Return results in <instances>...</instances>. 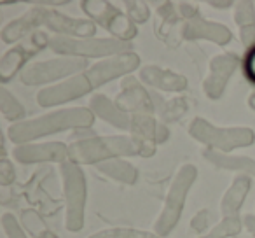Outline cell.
Here are the masks:
<instances>
[{
    "label": "cell",
    "instance_id": "6da1fadb",
    "mask_svg": "<svg viewBox=\"0 0 255 238\" xmlns=\"http://www.w3.org/2000/svg\"><path fill=\"white\" fill-rule=\"evenodd\" d=\"M53 32L58 37H74V39H89L95 37L96 25L91 19L72 18L56 9L46 5H32L21 16L11 19L0 30V39L4 44L21 42L23 39L35 32Z\"/></svg>",
    "mask_w": 255,
    "mask_h": 238
},
{
    "label": "cell",
    "instance_id": "7a4b0ae2",
    "mask_svg": "<svg viewBox=\"0 0 255 238\" xmlns=\"http://www.w3.org/2000/svg\"><path fill=\"white\" fill-rule=\"evenodd\" d=\"M95 119V114L88 107H65L11 125L7 130V137L14 146H21V144L37 142L39 139L54 133L89 130Z\"/></svg>",
    "mask_w": 255,
    "mask_h": 238
},
{
    "label": "cell",
    "instance_id": "3957f363",
    "mask_svg": "<svg viewBox=\"0 0 255 238\" xmlns=\"http://www.w3.org/2000/svg\"><path fill=\"white\" fill-rule=\"evenodd\" d=\"M140 156V147L126 135H95L68 144V160L77 165H98L117 158Z\"/></svg>",
    "mask_w": 255,
    "mask_h": 238
},
{
    "label": "cell",
    "instance_id": "277c9868",
    "mask_svg": "<svg viewBox=\"0 0 255 238\" xmlns=\"http://www.w3.org/2000/svg\"><path fill=\"white\" fill-rule=\"evenodd\" d=\"M189 135L210 151L231 154L255 142V132L248 126H215L205 117H194L189 123Z\"/></svg>",
    "mask_w": 255,
    "mask_h": 238
},
{
    "label": "cell",
    "instance_id": "5b68a950",
    "mask_svg": "<svg viewBox=\"0 0 255 238\" xmlns=\"http://www.w3.org/2000/svg\"><path fill=\"white\" fill-rule=\"evenodd\" d=\"M196 179H198V168L191 163L182 165L177 170V174L173 175V181H171L166 196H164L163 209L154 223V233L157 237H168L180 223L185 200H187V195L194 186Z\"/></svg>",
    "mask_w": 255,
    "mask_h": 238
},
{
    "label": "cell",
    "instance_id": "8992f818",
    "mask_svg": "<svg viewBox=\"0 0 255 238\" xmlns=\"http://www.w3.org/2000/svg\"><path fill=\"white\" fill-rule=\"evenodd\" d=\"M65 196V228L77 233L86 224V203H88V181L81 165L70 160L60 165Z\"/></svg>",
    "mask_w": 255,
    "mask_h": 238
},
{
    "label": "cell",
    "instance_id": "52a82bcc",
    "mask_svg": "<svg viewBox=\"0 0 255 238\" xmlns=\"http://www.w3.org/2000/svg\"><path fill=\"white\" fill-rule=\"evenodd\" d=\"M49 49L54 51L58 56H72V58H103L117 56V54L133 51L131 42L112 39V37H89V39H74V37H58L51 39Z\"/></svg>",
    "mask_w": 255,
    "mask_h": 238
},
{
    "label": "cell",
    "instance_id": "ba28073f",
    "mask_svg": "<svg viewBox=\"0 0 255 238\" xmlns=\"http://www.w3.org/2000/svg\"><path fill=\"white\" fill-rule=\"evenodd\" d=\"M79 5L88 19L109 32L112 39L131 42L138 33V26L129 19V16L107 0H82Z\"/></svg>",
    "mask_w": 255,
    "mask_h": 238
},
{
    "label": "cell",
    "instance_id": "9c48e42d",
    "mask_svg": "<svg viewBox=\"0 0 255 238\" xmlns=\"http://www.w3.org/2000/svg\"><path fill=\"white\" fill-rule=\"evenodd\" d=\"M91 65L88 60L72 56H56L51 60L30 63L19 74V81L25 86H40V84H56L60 79H70L77 74L86 72ZM61 82V81H60Z\"/></svg>",
    "mask_w": 255,
    "mask_h": 238
},
{
    "label": "cell",
    "instance_id": "30bf717a",
    "mask_svg": "<svg viewBox=\"0 0 255 238\" xmlns=\"http://www.w3.org/2000/svg\"><path fill=\"white\" fill-rule=\"evenodd\" d=\"M177 9L182 18V39L208 40L217 46H227L233 40V32L222 23L206 19L199 12L198 5L191 4V2H177Z\"/></svg>",
    "mask_w": 255,
    "mask_h": 238
},
{
    "label": "cell",
    "instance_id": "8fae6325",
    "mask_svg": "<svg viewBox=\"0 0 255 238\" xmlns=\"http://www.w3.org/2000/svg\"><path fill=\"white\" fill-rule=\"evenodd\" d=\"M51 39L53 37L47 32H35L33 35L23 39L21 42L14 44L11 49H7L2 58H0V81L9 82L11 79H14L16 75H19L26 67H28V61L33 56L44 51L46 47H49Z\"/></svg>",
    "mask_w": 255,
    "mask_h": 238
},
{
    "label": "cell",
    "instance_id": "7c38bea8",
    "mask_svg": "<svg viewBox=\"0 0 255 238\" xmlns=\"http://www.w3.org/2000/svg\"><path fill=\"white\" fill-rule=\"evenodd\" d=\"M116 103L123 112L129 116H138V114L156 116L164 105L163 98L149 91L145 84L135 75H126L121 79V93L116 96Z\"/></svg>",
    "mask_w": 255,
    "mask_h": 238
},
{
    "label": "cell",
    "instance_id": "4fadbf2b",
    "mask_svg": "<svg viewBox=\"0 0 255 238\" xmlns=\"http://www.w3.org/2000/svg\"><path fill=\"white\" fill-rule=\"evenodd\" d=\"M140 56L133 51L129 53L117 54V56L103 58V60L93 63L91 67L86 70V77L89 79L93 89H98L105 86L107 82L114 81V79H124L126 75H131L135 70H140Z\"/></svg>",
    "mask_w": 255,
    "mask_h": 238
},
{
    "label": "cell",
    "instance_id": "5bb4252c",
    "mask_svg": "<svg viewBox=\"0 0 255 238\" xmlns=\"http://www.w3.org/2000/svg\"><path fill=\"white\" fill-rule=\"evenodd\" d=\"M129 137L138 144L140 158H152L157 151L156 147L170 139V130L159 119H156V116L138 114L131 116Z\"/></svg>",
    "mask_w": 255,
    "mask_h": 238
},
{
    "label": "cell",
    "instance_id": "9a60e30c",
    "mask_svg": "<svg viewBox=\"0 0 255 238\" xmlns=\"http://www.w3.org/2000/svg\"><path fill=\"white\" fill-rule=\"evenodd\" d=\"M241 65V58L236 53H219L210 60L208 74L203 81V93L206 98L219 100L224 96L231 77Z\"/></svg>",
    "mask_w": 255,
    "mask_h": 238
},
{
    "label": "cell",
    "instance_id": "2e32d148",
    "mask_svg": "<svg viewBox=\"0 0 255 238\" xmlns=\"http://www.w3.org/2000/svg\"><path fill=\"white\" fill-rule=\"evenodd\" d=\"M93 91V86L89 79L86 77V72L77 74L70 79H65L53 86H46L37 93V103L40 107H60L65 103H70L77 98Z\"/></svg>",
    "mask_w": 255,
    "mask_h": 238
},
{
    "label": "cell",
    "instance_id": "e0dca14e",
    "mask_svg": "<svg viewBox=\"0 0 255 238\" xmlns=\"http://www.w3.org/2000/svg\"><path fill=\"white\" fill-rule=\"evenodd\" d=\"M12 158L21 165L65 163L68 161V144L65 142H30L14 146Z\"/></svg>",
    "mask_w": 255,
    "mask_h": 238
},
{
    "label": "cell",
    "instance_id": "ac0fdd59",
    "mask_svg": "<svg viewBox=\"0 0 255 238\" xmlns=\"http://www.w3.org/2000/svg\"><path fill=\"white\" fill-rule=\"evenodd\" d=\"M138 79L149 88L166 93H182L187 89L189 84L185 75L157 65H143L138 72Z\"/></svg>",
    "mask_w": 255,
    "mask_h": 238
},
{
    "label": "cell",
    "instance_id": "d6986e66",
    "mask_svg": "<svg viewBox=\"0 0 255 238\" xmlns=\"http://www.w3.org/2000/svg\"><path fill=\"white\" fill-rule=\"evenodd\" d=\"M88 109L95 114V117L105 121L107 125L114 126L117 130H123V132H129L131 128V116L117 107L116 100H110L103 93H96L91 96L88 103Z\"/></svg>",
    "mask_w": 255,
    "mask_h": 238
},
{
    "label": "cell",
    "instance_id": "ffe728a7",
    "mask_svg": "<svg viewBox=\"0 0 255 238\" xmlns=\"http://www.w3.org/2000/svg\"><path fill=\"white\" fill-rule=\"evenodd\" d=\"M252 189V177L245 174H238L229 184L227 191L220 200V214L224 217H240L241 207Z\"/></svg>",
    "mask_w": 255,
    "mask_h": 238
},
{
    "label": "cell",
    "instance_id": "44dd1931",
    "mask_svg": "<svg viewBox=\"0 0 255 238\" xmlns=\"http://www.w3.org/2000/svg\"><path fill=\"white\" fill-rule=\"evenodd\" d=\"M203 158L213 167L220 168V170H229L238 172V174H245L248 177H255V160L250 156H241V154H224L217 153V151L205 149L203 151Z\"/></svg>",
    "mask_w": 255,
    "mask_h": 238
},
{
    "label": "cell",
    "instance_id": "7402d4cb",
    "mask_svg": "<svg viewBox=\"0 0 255 238\" xmlns=\"http://www.w3.org/2000/svg\"><path fill=\"white\" fill-rule=\"evenodd\" d=\"M234 21H236L240 40L243 47L255 46V2L240 0L234 4Z\"/></svg>",
    "mask_w": 255,
    "mask_h": 238
},
{
    "label": "cell",
    "instance_id": "603a6c76",
    "mask_svg": "<svg viewBox=\"0 0 255 238\" xmlns=\"http://www.w3.org/2000/svg\"><path fill=\"white\" fill-rule=\"evenodd\" d=\"M95 168L100 174L105 175V177L112 179L116 182H121V184L133 186L138 181V168L133 163H129V161H126V158L103 161V163L96 165Z\"/></svg>",
    "mask_w": 255,
    "mask_h": 238
},
{
    "label": "cell",
    "instance_id": "cb8c5ba5",
    "mask_svg": "<svg viewBox=\"0 0 255 238\" xmlns=\"http://www.w3.org/2000/svg\"><path fill=\"white\" fill-rule=\"evenodd\" d=\"M189 110H191V100L185 95H177L168 100V102H164V105L161 107L157 116H159V121L168 126L170 123L180 121Z\"/></svg>",
    "mask_w": 255,
    "mask_h": 238
},
{
    "label": "cell",
    "instance_id": "d4e9b609",
    "mask_svg": "<svg viewBox=\"0 0 255 238\" xmlns=\"http://www.w3.org/2000/svg\"><path fill=\"white\" fill-rule=\"evenodd\" d=\"M19 223H21L23 230L32 238H58L56 233H53V231L46 226V223H44V219L40 217V214L33 209L23 210Z\"/></svg>",
    "mask_w": 255,
    "mask_h": 238
},
{
    "label": "cell",
    "instance_id": "484cf974",
    "mask_svg": "<svg viewBox=\"0 0 255 238\" xmlns=\"http://www.w3.org/2000/svg\"><path fill=\"white\" fill-rule=\"evenodd\" d=\"M0 112L12 125L25 121L26 116L25 107L21 105V102L7 88H0Z\"/></svg>",
    "mask_w": 255,
    "mask_h": 238
},
{
    "label": "cell",
    "instance_id": "4316f807",
    "mask_svg": "<svg viewBox=\"0 0 255 238\" xmlns=\"http://www.w3.org/2000/svg\"><path fill=\"white\" fill-rule=\"evenodd\" d=\"M241 228H243L241 217H224L215 226H212V230L198 238H233L240 235Z\"/></svg>",
    "mask_w": 255,
    "mask_h": 238
},
{
    "label": "cell",
    "instance_id": "83f0119b",
    "mask_svg": "<svg viewBox=\"0 0 255 238\" xmlns=\"http://www.w3.org/2000/svg\"><path fill=\"white\" fill-rule=\"evenodd\" d=\"M88 238H161L154 231L135 230V228H107L93 233Z\"/></svg>",
    "mask_w": 255,
    "mask_h": 238
},
{
    "label": "cell",
    "instance_id": "f1b7e54d",
    "mask_svg": "<svg viewBox=\"0 0 255 238\" xmlns=\"http://www.w3.org/2000/svg\"><path fill=\"white\" fill-rule=\"evenodd\" d=\"M124 7H126V14L129 16V19H131L136 26L143 25V23L150 18L149 5H147L145 2H142V0H126V2H124Z\"/></svg>",
    "mask_w": 255,
    "mask_h": 238
},
{
    "label": "cell",
    "instance_id": "f546056e",
    "mask_svg": "<svg viewBox=\"0 0 255 238\" xmlns=\"http://www.w3.org/2000/svg\"><path fill=\"white\" fill-rule=\"evenodd\" d=\"M2 230L5 233V238H28L26 231L23 230L19 219H16L12 214L5 212L2 216Z\"/></svg>",
    "mask_w": 255,
    "mask_h": 238
},
{
    "label": "cell",
    "instance_id": "4dcf8cb0",
    "mask_svg": "<svg viewBox=\"0 0 255 238\" xmlns=\"http://www.w3.org/2000/svg\"><path fill=\"white\" fill-rule=\"evenodd\" d=\"M213 212L210 209H201L199 212H196V216H192L191 219V230L196 231V233H199V237L201 235H205L208 230H212V223H213Z\"/></svg>",
    "mask_w": 255,
    "mask_h": 238
},
{
    "label": "cell",
    "instance_id": "1f68e13d",
    "mask_svg": "<svg viewBox=\"0 0 255 238\" xmlns=\"http://www.w3.org/2000/svg\"><path fill=\"white\" fill-rule=\"evenodd\" d=\"M14 179H16L14 165L4 154L2 160H0V186H11L14 182Z\"/></svg>",
    "mask_w": 255,
    "mask_h": 238
},
{
    "label": "cell",
    "instance_id": "d6a6232c",
    "mask_svg": "<svg viewBox=\"0 0 255 238\" xmlns=\"http://www.w3.org/2000/svg\"><path fill=\"white\" fill-rule=\"evenodd\" d=\"M243 68H245V75L250 82L255 84V46L247 49V56L243 61Z\"/></svg>",
    "mask_w": 255,
    "mask_h": 238
},
{
    "label": "cell",
    "instance_id": "836d02e7",
    "mask_svg": "<svg viewBox=\"0 0 255 238\" xmlns=\"http://www.w3.org/2000/svg\"><path fill=\"white\" fill-rule=\"evenodd\" d=\"M241 219H243V228L255 238V216H252V214H245Z\"/></svg>",
    "mask_w": 255,
    "mask_h": 238
},
{
    "label": "cell",
    "instance_id": "e575fe53",
    "mask_svg": "<svg viewBox=\"0 0 255 238\" xmlns=\"http://www.w3.org/2000/svg\"><path fill=\"white\" fill-rule=\"evenodd\" d=\"M236 2L233 0H224V2H219V0H208V5L210 7H215V9H229V7H234Z\"/></svg>",
    "mask_w": 255,
    "mask_h": 238
},
{
    "label": "cell",
    "instance_id": "d590c367",
    "mask_svg": "<svg viewBox=\"0 0 255 238\" xmlns=\"http://www.w3.org/2000/svg\"><path fill=\"white\" fill-rule=\"evenodd\" d=\"M247 102H248V107H250L252 110H255V93H252V95L248 96Z\"/></svg>",
    "mask_w": 255,
    "mask_h": 238
}]
</instances>
